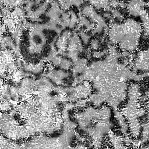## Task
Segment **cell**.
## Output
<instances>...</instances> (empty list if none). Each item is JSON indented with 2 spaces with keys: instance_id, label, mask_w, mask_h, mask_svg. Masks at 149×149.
Here are the masks:
<instances>
[{
  "instance_id": "1",
  "label": "cell",
  "mask_w": 149,
  "mask_h": 149,
  "mask_svg": "<svg viewBox=\"0 0 149 149\" xmlns=\"http://www.w3.org/2000/svg\"><path fill=\"white\" fill-rule=\"evenodd\" d=\"M80 38L84 44V45H87L90 42V36L88 34L87 32L84 30H80Z\"/></svg>"
},
{
  "instance_id": "2",
  "label": "cell",
  "mask_w": 149,
  "mask_h": 149,
  "mask_svg": "<svg viewBox=\"0 0 149 149\" xmlns=\"http://www.w3.org/2000/svg\"><path fill=\"white\" fill-rule=\"evenodd\" d=\"M72 66V63L69 60L65 58H62L61 63L59 65V66L64 70H68L69 68H70Z\"/></svg>"
},
{
  "instance_id": "3",
  "label": "cell",
  "mask_w": 149,
  "mask_h": 149,
  "mask_svg": "<svg viewBox=\"0 0 149 149\" xmlns=\"http://www.w3.org/2000/svg\"><path fill=\"white\" fill-rule=\"evenodd\" d=\"M100 41L98 39H93L90 42V48L94 51H97L100 48Z\"/></svg>"
}]
</instances>
